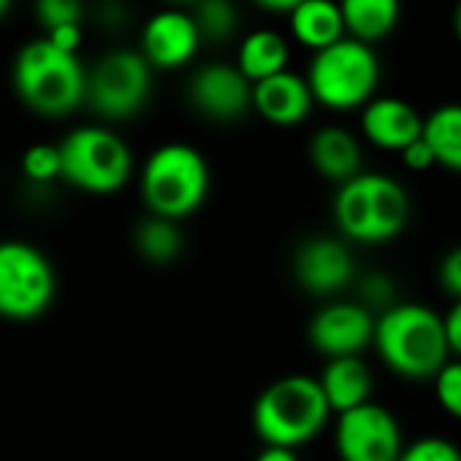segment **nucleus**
Segmentation results:
<instances>
[{"mask_svg":"<svg viewBox=\"0 0 461 461\" xmlns=\"http://www.w3.org/2000/svg\"><path fill=\"white\" fill-rule=\"evenodd\" d=\"M454 30H456V38H459L461 43V5L456 8V16H454Z\"/></svg>","mask_w":461,"mask_h":461,"instance_id":"obj_35","label":"nucleus"},{"mask_svg":"<svg viewBox=\"0 0 461 461\" xmlns=\"http://www.w3.org/2000/svg\"><path fill=\"white\" fill-rule=\"evenodd\" d=\"M62 178L89 194H113L132 176V151L108 127H76L59 143Z\"/></svg>","mask_w":461,"mask_h":461,"instance_id":"obj_7","label":"nucleus"},{"mask_svg":"<svg viewBox=\"0 0 461 461\" xmlns=\"http://www.w3.org/2000/svg\"><path fill=\"white\" fill-rule=\"evenodd\" d=\"M289 65V43L276 30H254L238 46L235 68L251 81L259 84L270 76H278Z\"/></svg>","mask_w":461,"mask_h":461,"instance_id":"obj_20","label":"nucleus"},{"mask_svg":"<svg viewBox=\"0 0 461 461\" xmlns=\"http://www.w3.org/2000/svg\"><path fill=\"white\" fill-rule=\"evenodd\" d=\"M254 461H300V456L289 448H273V446H265V451L257 456Z\"/></svg>","mask_w":461,"mask_h":461,"instance_id":"obj_34","label":"nucleus"},{"mask_svg":"<svg viewBox=\"0 0 461 461\" xmlns=\"http://www.w3.org/2000/svg\"><path fill=\"white\" fill-rule=\"evenodd\" d=\"M35 14L49 32L54 27H62V24H81L84 11L78 3H70V0H41L35 5Z\"/></svg>","mask_w":461,"mask_h":461,"instance_id":"obj_28","label":"nucleus"},{"mask_svg":"<svg viewBox=\"0 0 461 461\" xmlns=\"http://www.w3.org/2000/svg\"><path fill=\"white\" fill-rule=\"evenodd\" d=\"M359 294H362V305L367 311H373V308L389 311L394 305V281L384 273H373L362 281Z\"/></svg>","mask_w":461,"mask_h":461,"instance_id":"obj_29","label":"nucleus"},{"mask_svg":"<svg viewBox=\"0 0 461 461\" xmlns=\"http://www.w3.org/2000/svg\"><path fill=\"white\" fill-rule=\"evenodd\" d=\"M151 95V65L140 51L116 49L86 73V100L105 119L135 116Z\"/></svg>","mask_w":461,"mask_h":461,"instance_id":"obj_9","label":"nucleus"},{"mask_svg":"<svg viewBox=\"0 0 461 461\" xmlns=\"http://www.w3.org/2000/svg\"><path fill=\"white\" fill-rule=\"evenodd\" d=\"M335 448L340 461H400L405 438L389 408L367 402L338 416Z\"/></svg>","mask_w":461,"mask_h":461,"instance_id":"obj_10","label":"nucleus"},{"mask_svg":"<svg viewBox=\"0 0 461 461\" xmlns=\"http://www.w3.org/2000/svg\"><path fill=\"white\" fill-rule=\"evenodd\" d=\"M319 386L327 397V405L332 413H348L359 405L370 402L373 392V373L362 362V357H346V359H330L324 367Z\"/></svg>","mask_w":461,"mask_h":461,"instance_id":"obj_18","label":"nucleus"},{"mask_svg":"<svg viewBox=\"0 0 461 461\" xmlns=\"http://www.w3.org/2000/svg\"><path fill=\"white\" fill-rule=\"evenodd\" d=\"M373 346L381 362L408 381L435 378L451 357L443 316L421 303H394L384 311L375 319Z\"/></svg>","mask_w":461,"mask_h":461,"instance_id":"obj_1","label":"nucleus"},{"mask_svg":"<svg viewBox=\"0 0 461 461\" xmlns=\"http://www.w3.org/2000/svg\"><path fill=\"white\" fill-rule=\"evenodd\" d=\"M51 46H57L59 51H68V54H76L78 46H81V24H62V27H54L43 35Z\"/></svg>","mask_w":461,"mask_h":461,"instance_id":"obj_32","label":"nucleus"},{"mask_svg":"<svg viewBox=\"0 0 461 461\" xmlns=\"http://www.w3.org/2000/svg\"><path fill=\"white\" fill-rule=\"evenodd\" d=\"M305 81L311 86L313 103L346 113L365 108L370 100H375L381 62L373 46H365L354 38H343L335 46L313 54Z\"/></svg>","mask_w":461,"mask_h":461,"instance_id":"obj_6","label":"nucleus"},{"mask_svg":"<svg viewBox=\"0 0 461 461\" xmlns=\"http://www.w3.org/2000/svg\"><path fill=\"white\" fill-rule=\"evenodd\" d=\"M211 167L200 149L189 143H165L151 151L140 170V197L151 216L181 221L208 197Z\"/></svg>","mask_w":461,"mask_h":461,"instance_id":"obj_5","label":"nucleus"},{"mask_svg":"<svg viewBox=\"0 0 461 461\" xmlns=\"http://www.w3.org/2000/svg\"><path fill=\"white\" fill-rule=\"evenodd\" d=\"M57 278L49 257L24 240H0V316L32 321L54 300Z\"/></svg>","mask_w":461,"mask_h":461,"instance_id":"obj_8","label":"nucleus"},{"mask_svg":"<svg viewBox=\"0 0 461 461\" xmlns=\"http://www.w3.org/2000/svg\"><path fill=\"white\" fill-rule=\"evenodd\" d=\"M421 138L429 143L440 167L461 173V103H446L435 108L424 119Z\"/></svg>","mask_w":461,"mask_h":461,"instance_id":"obj_22","label":"nucleus"},{"mask_svg":"<svg viewBox=\"0 0 461 461\" xmlns=\"http://www.w3.org/2000/svg\"><path fill=\"white\" fill-rule=\"evenodd\" d=\"M435 397L448 416L461 421V359L459 362H448L435 375Z\"/></svg>","mask_w":461,"mask_h":461,"instance_id":"obj_26","label":"nucleus"},{"mask_svg":"<svg viewBox=\"0 0 461 461\" xmlns=\"http://www.w3.org/2000/svg\"><path fill=\"white\" fill-rule=\"evenodd\" d=\"M338 230L362 246H378L394 240L411 216V200L405 186L384 173H359L346 181L335 194Z\"/></svg>","mask_w":461,"mask_h":461,"instance_id":"obj_4","label":"nucleus"},{"mask_svg":"<svg viewBox=\"0 0 461 461\" xmlns=\"http://www.w3.org/2000/svg\"><path fill=\"white\" fill-rule=\"evenodd\" d=\"M308 154H311V162H313L316 173L324 176L327 181L340 184V186L362 173V159H365L362 157V143L346 127H338V124L321 127L311 138Z\"/></svg>","mask_w":461,"mask_h":461,"instance_id":"obj_17","label":"nucleus"},{"mask_svg":"<svg viewBox=\"0 0 461 461\" xmlns=\"http://www.w3.org/2000/svg\"><path fill=\"white\" fill-rule=\"evenodd\" d=\"M365 138L384 151H405L424 135L421 113L400 97H375L362 108Z\"/></svg>","mask_w":461,"mask_h":461,"instance_id":"obj_15","label":"nucleus"},{"mask_svg":"<svg viewBox=\"0 0 461 461\" xmlns=\"http://www.w3.org/2000/svg\"><path fill=\"white\" fill-rule=\"evenodd\" d=\"M135 249L151 265H170L181 257L184 238L176 221L149 216L135 230Z\"/></svg>","mask_w":461,"mask_h":461,"instance_id":"obj_23","label":"nucleus"},{"mask_svg":"<svg viewBox=\"0 0 461 461\" xmlns=\"http://www.w3.org/2000/svg\"><path fill=\"white\" fill-rule=\"evenodd\" d=\"M22 173L32 184H51L62 178V157L54 143H32L22 157Z\"/></svg>","mask_w":461,"mask_h":461,"instance_id":"obj_25","label":"nucleus"},{"mask_svg":"<svg viewBox=\"0 0 461 461\" xmlns=\"http://www.w3.org/2000/svg\"><path fill=\"white\" fill-rule=\"evenodd\" d=\"M375 338V316L362 303H330L308 324L311 346L327 359L359 357Z\"/></svg>","mask_w":461,"mask_h":461,"instance_id":"obj_11","label":"nucleus"},{"mask_svg":"<svg viewBox=\"0 0 461 461\" xmlns=\"http://www.w3.org/2000/svg\"><path fill=\"white\" fill-rule=\"evenodd\" d=\"M357 276L348 246L338 238H311L294 254V278L313 297H330L351 286Z\"/></svg>","mask_w":461,"mask_h":461,"instance_id":"obj_13","label":"nucleus"},{"mask_svg":"<svg viewBox=\"0 0 461 461\" xmlns=\"http://www.w3.org/2000/svg\"><path fill=\"white\" fill-rule=\"evenodd\" d=\"M5 11H8V3H5V0H0V19L5 16Z\"/></svg>","mask_w":461,"mask_h":461,"instance_id":"obj_36","label":"nucleus"},{"mask_svg":"<svg viewBox=\"0 0 461 461\" xmlns=\"http://www.w3.org/2000/svg\"><path fill=\"white\" fill-rule=\"evenodd\" d=\"M203 35L192 11L162 8L151 14L140 30V54L151 68L176 70L194 59Z\"/></svg>","mask_w":461,"mask_h":461,"instance_id":"obj_12","label":"nucleus"},{"mask_svg":"<svg viewBox=\"0 0 461 461\" xmlns=\"http://www.w3.org/2000/svg\"><path fill=\"white\" fill-rule=\"evenodd\" d=\"M330 416L332 411L316 378L286 375L257 397L251 424L265 446L294 451L319 438Z\"/></svg>","mask_w":461,"mask_h":461,"instance_id":"obj_2","label":"nucleus"},{"mask_svg":"<svg viewBox=\"0 0 461 461\" xmlns=\"http://www.w3.org/2000/svg\"><path fill=\"white\" fill-rule=\"evenodd\" d=\"M443 330H446V340H448V351L456 354L461 359V300L454 303V308L446 313L443 319Z\"/></svg>","mask_w":461,"mask_h":461,"instance_id":"obj_33","label":"nucleus"},{"mask_svg":"<svg viewBox=\"0 0 461 461\" xmlns=\"http://www.w3.org/2000/svg\"><path fill=\"white\" fill-rule=\"evenodd\" d=\"M289 27L297 43L305 49L324 51L335 46L338 41L346 38V24H343V11L340 5L330 0H305L297 3L294 11L289 14Z\"/></svg>","mask_w":461,"mask_h":461,"instance_id":"obj_19","label":"nucleus"},{"mask_svg":"<svg viewBox=\"0 0 461 461\" xmlns=\"http://www.w3.org/2000/svg\"><path fill=\"white\" fill-rule=\"evenodd\" d=\"M251 108L278 127H294L311 116L313 95L305 81V76H297L292 70H284L278 76H270L251 89Z\"/></svg>","mask_w":461,"mask_h":461,"instance_id":"obj_16","label":"nucleus"},{"mask_svg":"<svg viewBox=\"0 0 461 461\" xmlns=\"http://www.w3.org/2000/svg\"><path fill=\"white\" fill-rule=\"evenodd\" d=\"M254 84L230 62H208L189 81L192 105L216 122L240 119L251 108Z\"/></svg>","mask_w":461,"mask_h":461,"instance_id":"obj_14","label":"nucleus"},{"mask_svg":"<svg viewBox=\"0 0 461 461\" xmlns=\"http://www.w3.org/2000/svg\"><path fill=\"white\" fill-rule=\"evenodd\" d=\"M340 11L346 32L365 46L384 41L400 22L397 0H348L340 5Z\"/></svg>","mask_w":461,"mask_h":461,"instance_id":"obj_21","label":"nucleus"},{"mask_svg":"<svg viewBox=\"0 0 461 461\" xmlns=\"http://www.w3.org/2000/svg\"><path fill=\"white\" fill-rule=\"evenodd\" d=\"M400 461H461V451L443 438H421L405 446Z\"/></svg>","mask_w":461,"mask_h":461,"instance_id":"obj_27","label":"nucleus"},{"mask_svg":"<svg viewBox=\"0 0 461 461\" xmlns=\"http://www.w3.org/2000/svg\"><path fill=\"white\" fill-rule=\"evenodd\" d=\"M14 89L41 116H65L86 97V70L78 54L59 51L46 38L27 41L14 57Z\"/></svg>","mask_w":461,"mask_h":461,"instance_id":"obj_3","label":"nucleus"},{"mask_svg":"<svg viewBox=\"0 0 461 461\" xmlns=\"http://www.w3.org/2000/svg\"><path fill=\"white\" fill-rule=\"evenodd\" d=\"M402 162H405L408 170H416V173L429 170V167L438 165V162H435V154H432V149H429V143H427L424 138L413 140V143L402 151Z\"/></svg>","mask_w":461,"mask_h":461,"instance_id":"obj_31","label":"nucleus"},{"mask_svg":"<svg viewBox=\"0 0 461 461\" xmlns=\"http://www.w3.org/2000/svg\"><path fill=\"white\" fill-rule=\"evenodd\" d=\"M440 284L451 297L461 300V246L451 249L443 257V262H440Z\"/></svg>","mask_w":461,"mask_h":461,"instance_id":"obj_30","label":"nucleus"},{"mask_svg":"<svg viewBox=\"0 0 461 461\" xmlns=\"http://www.w3.org/2000/svg\"><path fill=\"white\" fill-rule=\"evenodd\" d=\"M192 16L200 27V35L211 38V41L230 38L238 27V11H235V5H230L224 0H208V3L194 5Z\"/></svg>","mask_w":461,"mask_h":461,"instance_id":"obj_24","label":"nucleus"}]
</instances>
